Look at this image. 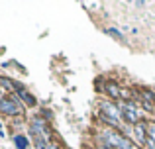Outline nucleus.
<instances>
[{
  "mask_svg": "<svg viewBox=\"0 0 155 149\" xmlns=\"http://www.w3.org/2000/svg\"><path fill=\"white\" fill-rule=\"evenodd\" d=\"M100 141H102V147H108V149H137L134 147V143L126 135H122L114 128H106L100 134Z\"/></svg>",
  "mask_w": 155,
  "mask_h": 149,
  "instance_id": "nucleus-1",
  "label": "nucleus"
},
{
  "mask_svg": "<svg viewBox=\"0 0 155 149\" xmlns=\"http://www.w3.org/2000/svg\"><path fill=\"white\" fill-rule=\"evenodd\" d=\"M30 131L34 135V143H35V149H49V139H51V131H49V126L43 118H34L31 120V126H30Z\"/></svg>",
  "mask_w": 155,
  "mask_h": 149,
  "instance_id": "nucleus-2",
  "label": "nucleus"
},
{
  "mask_svg": "<svg viewBox=\"0 0 155 149\" xmlns=\"http://www.w3.org/2000/svg\"><path fill=\"white\" fill-rule=\"evenodd\" d=\"M0 112L6 116H22L24 114V106L18 98H6L4 96L0 100Z\"/></svg>",
  "mask_w": 155,
  "mask_h": 149,
  "instance_id": "nucleus-3",
  "label": "nucleus"
},
{
  "mask_svg": "<svg viewBox=\"0 0 155 149\" xmlns=\"http://www.w3.org/2000/svg\"><path fill=\"white\" fill-rule=\"evenodd\" d=\"M120 112H122V118L128 120V122L134 124V126L141 122V110H140V108H136V104H134V102L120 104Z\"/></svg>",
  "mask_w": 155,
  "mask_h": 149,
  "instance_id": "nucleus-4",
  "label": "nucleus"
},
{
  "mask_svg": "<svg viewBox=\"0 0 155 149\" xmlns=\"http://www.w3.org/2000/svg\"><path fill=\"white\" fill-rule=\"evenodd\" d=\"M134 131H136L137 143H140V145H145V141H147V124L145 122L136 124V126H134Z\"/></svg>",
  "mask_w": 155,
  "mask_h": 149,
  "instance_id": "nucleus-5",
  "label": "nucleus"
},
{
  "mask_svg": "<svg viewBox=\"0 0 155 149\" xmlns=\"http://www.w3.org/2000/svg\"><path fill=\"white\" fill-rule=\"evenodd\" d=\"M104 90H106V94L112 96V98H118V96L122 94V90L118 88L116 83H106V84H104Z\"/></svg>",
  "mask_w": 155,
  "mask_h": 149,
  "instance_id": "nucleus-6",
  "label": "nucleus"
},
{
  "mask_svg": "<svg viewBox=\"0 0 155 149\" xmlns=\"http://www.w3.org/2000/svg\"><path fill=\"white\" fill-rule=\"evenodd\" d=\"M18 96H20V98H22V100H24L26 104H28V106H35V104H38V100H35L34 96H31L30 92L26 90V88H22V90H18Z\"/></svg>",
  "mask_w": 155,
  "mask_h": 149,
  "instance_id": "nucleus-7",
  "label": "nucleus"
},
{
  "mask_svg": "<svg viewBox=\"0 0 155 149\" xmlns=\"http://www.w3.org/2000/svg\"><path fill=\"white\" fill-rule=\"evenodd\" d=\"M0 86H4V90H8V92L18 90V88H16V84H14V80L6 79V76H2V79H0Z\"/></svg>",
  "mask_w": 155,
  "mask_h": 149,
  "instance_id": "nucleus-8",
  "label": "nucleus"
},
{
  "mask_svg": "<svg viewBox=\"0 0 155 149\" xmlns=\"http://www.w3.org/2000/svg\"><path fill=\"white\" fill-rule=\"evenodd\" d=\"M141 98L147 102V106H149V108H151L153 104H155V94H153L151 90H141Z\"/></svg>",
  "mask_w": 155,
  "mask_h": 149,
  "instance_id": "nucleus-9",
  "label": "nucleus"
},
{
  "mask_svg": "<svg viewBox=\"0 0 155 149\" xmlns=\"http://www.w3.org/2000/svg\"><path fill=\"white\" fill-rule=\"evenodd\" d=\"M14 143H16V147L18 149H28V139H26V135H14Z\"/></svg>",
  "mask_w": 155,
  "mask_h": 149,
  "instance_id": "nucleus-10",
  "label": "nucleus"
},
{
  "mask_svg": "<svg viewBox=\"0 0 155 149\" xmlns=\"http://www.w3.org/2000/svg\"><path fill=\"white\" fill-rule=\"evenodd\" d=\"M106 34H108V35H114V37H116V39H120V41L124 39V35H122V31H118L116 28H106Z\"/></svg>",
  "mask_w": 155,
  "mask_h": 149,
  "instance_id": "nucleus-11",
  "label": "nucleus"
},
{
  "mask_svg": "<svg viewBox=\"0 0 155 149\" xmlns=\"http://www.w3.org/2000/svg\"><path fill=\"white\" fill-rule=\"evenodd\" d=\"M147 139H151V141H155V122L147 124Z\"/></svg>",
  "mask_w": 155,
  "mask_h": 149,
  "instance_id": "nucleus-12",
  "label": "nucleus"
},
{
  "mask_svg": "<svg viewBox=\"0 0 155 149\" xmlns=\"http://www.w3.org/2000/svg\"><path fill=\"white\" fill-rule=\"evenodd\" d=\"M49 149H61L59 145H55V143H49Z\"/></svg>",
  "mask_w": 155,
  "mask_h": 149,
  "instance_id": "nucleus-13",
  "label": "nucleus"
},
{
  "mask_svg": "<svg viewBox=\"0 0 155 149\" xmlns=\"http://www.w3.org/2000/svg\"><path fill=\"white\" fill-rule=\"evenodd\" d=\"M4 98V88H0V100Z\"/></svg>",
  "mask_w": 155,
  "mask_h": 149,
  "instance_id": "nucleus-14",
  "label": "nucleus"
},
{
  "mask_svg": "<svg viewBox=\"0 0 155 149\" xmlns=\"http://www.w3.org/2000/svg\"><path fill=\"white\" fill-rule=\"evenodd\" d=\"M100 149H108V147H100Z\"/></svg>",
  "mask_w": 155,
  "mask_h": 149,
  "instance_id": "nucleus-15",
  "label": "nucleus"
}]
</instances>
